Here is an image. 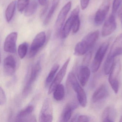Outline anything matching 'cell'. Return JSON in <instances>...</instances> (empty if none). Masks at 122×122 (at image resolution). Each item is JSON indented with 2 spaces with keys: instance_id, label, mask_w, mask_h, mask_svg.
Here are the masks:
<instances>
[{
  "instance_id": "cell-17",
  "label": "cell",
  "mask_w": 122,
  "mask_h": 122,
  "mask_svg": "<svg viewBox=\"0 0 122 122\" xmlns=\"http://www.w3.org/2000/svg\"><path fill=\"white\" fill-rule=\"evenodd\" d=\"M108 95L107 88L104 85H102L94 92L92 97V101L93 103H96L106 98Z\"/></svg>"
},
{
  "instance_id": "cell-19",
  "label": "cell",
  "mask_w": 122,
  "mask_h": 122,
  "mask_svg": "<svg viewBox=\"0 0 122 122\" xmlns=\"http://www.w3.org/2000/svg\"><path fill=\"white\" fill-rule=\"evenodd\" d=\"M76 106L74 104L69 103L67 104L64 109L61 116V121L62 122H69L71 117L72 112Z\"/></svg>"
},
{
  "instance_id": "cell-38",
  "label": "cell",
  "mask_w": 122,
  "mask_h": 122,
  "mask_svg": "<svg viewBox=\"0 0 122 122\" xmlns=\"http://www.w3.org/2000/svg\"><path fill=\"white\" fill-rule=\"evenodd\" d=\"M1 62V57H0V63Z\"/></svg>"
},
{
  "instance_id": "cell-11",
  "label": "cell",
  "mask_w": 122,
  "mask_h": 122,
  "mask_svg": "<svg viewBox=\"0 0 122 122\" xmlns=\"http://www.w3.org/2000/svg\"><path fill=\"white\" fill-rule=\"evenodd\" d=\"M70 58H69L67 59L58 73L56 74V77L54 79L49 89L48 92L49 94H51V93H52L56 86L61 84V82L63 80V78L66 74L67 69L69 63L70 62Z\"/></svg>"
},
{
  "instance_id": "cell-10",
  "label": "cell",
  "mask_w": 122,
  "mask_h": 122,
  "mask_svg": "<svg viewBox=\"0 0 122 122\" xmlns=\"http://www.w3.org/2000/svg\"><path fill=\"white\" fill-rule=\"evenodd\" d=\"M72 3L69 1L61 9L56 19L55 25L56 33L60 34V32L64 24L67 16L71 7Z\"/></svg>"
},
{
  "instance_id": "cell-30",
  "label": "cell",
  "mask_w": 122,
  "mask_h": 122,
  "mask_svg": "<svg viewBox=\"0 0 122 122\" xmlns=\"http://www.w3.org/2000/svg\"><path fill=\"white\" fill-rule=\"evenodd\" d=\"M86 54L83 59L82 65L88 66L92 58V53L91 52H89Z\"/></svg>"
},
{
  "instance_id": "cell-6",
  "label": "cell",
  "mask_w": 122,
  "mask_h": 122,
  "mask_svg": "<svg viewBox=\"0 0 122 122\" xmlns=\"http://www.w3.org/2000/svg\"><path fill=\"white\" fill-rule=\"evenodd\" d=\"M121 69V64L119 60L115 62L113 67L109 73V81L116 94L118 93L119 90V82L118 76L120 73Z\"/></svg>"
},
{
  "instance_id": "cell-28",
  "label": "cell",
  "mask_w": 122,
  "mask_h": 122,
  "mask_svg": "<svg viewBox=\"0 0 122 122\" xmlns=\"http://www.w3.org/2000/svg\"><path fill=\"white\" fill-rule=\"evenodd\" d=\"M80 26V21L79 16H77L72 26V32L76 33L79 31Z\"/></svg>"
},
{
  "instance_id": "cell-2",
  "label": "cell",
  "mask_w": 122,
  "mask_h": 122,
  "mask_svg": "<svg viewBox=\"0 0 122 122\" xmlns=\"http://www.w3.org/2000/svg\"><path fill=\"white\" fill-rule=\"evenodd\" d=\"M122 54V34L117 37L112 44L110 51L105 62L104 66V74H109L114 64L116 57Z\"/></svg>"
},
{
  "instance_id": "cell-22",
  "label": "cell",
  "mask_w": 122,
  "mask_h": 122,
  "mask_svg": "<svg viewBox=\"0 0 122 122\" xmlns=\"http://www.w3.org/2000/svg\"><path fill=\"white\" fill-rule=\"evenodd\" d=\"M60 0H53L51 7L44 21L43 24L44 26L48 25L55 11L58 7Z\"/></svg>"
},
{
  "instance_id": "cell-27",
  "label": "cell",
  "mask_w": 122,
  "mask_h": 122,
  "mask_svg": "<svg viewBox=\"0 0 122 122\" xmlns=\"http://www.w3.org/2000/svg\"><path fill=\"white\" fill-rule=\"evenodd\" d=\"M30 2V0H18L16 6L18 11L22 12L28 6Z\"/></svg>"
},
{
  "instance_id": "cell-9",
  "label": "cell",
  "mask_w": 122,
  "mask_h": 122,
  "mask_svg": "<svg viewBox=\"0 0 122 122\" xmlns=\"http://www.w3.org/2000/svg\"><path fill=\"white\" fill-rule=\"evenodd\" d=\"M40 122H51L53 120V108L52 103L50 99L47 98L44 100L40 115Z\"/></svg>"
},
{
  "instance_id": "cell-35",
  "label": "cell",
  "mask_w": 122,
  "mask_h": 122,
  "mask_svg": "<svg viewBox=\"0 0 122 122\" xmlns=\"http://www.w3.org/2000/svg\"><path fill=\"white\" fill-rule=\"evenodd\" d=\"M45 5H46V6H45L44 9H43V11H42V13H41V16H42L43 15H44V14H45V13H46V10H47V9H48V3L47 2V3H46V4Z\"/></svg>"
},
{
  "instance_id": "cell-26",
  "label": "cell",
  "mask_w": 122,
  "mask_h": 122,
  "mask_svg": "<svg viewBox=\"0 0 122 122\" xmlns=\"http://www.w3.org/2000/svg\"><path fill=\"white\" fill-rule=\"evenodd\" d=\"M28 45L26 42H24L20 44L18 48V53L19 56L21 59L25 57L28 52Z\"/></svg>"
},
{
  "instance_id": "cell-3",
  "label": "cell",
  "mask_w": 122,
  "mask_h": 122,
  "mask_svg": "<svg viewBox=\"0 0 122 122\" xmlns=\"http://www.w3.org/2000/svg\"><path fill=\"white\" fill-rule=\"evenodd\" d=\"M67 82L72 87V89L76 93L77 97L80 104L82 107H85L87 102L86 93L79 84L73 73L69 74L67 77Z\"/></svg>"
},
{
  "instance_id": "cell-7",
  "label": "cell",
  "mask_w": 122,
  "mask_h": 122,
  "mask_svg": "<svg viewBox=\"0 0 122 122\" xmlns=\"http://www.w3.org/2000/svg\"><path fill=\"white\" fill-rule=\"evenodd\" d=\"M109 45V42H106L102 44L96 52L92 64V71L97 72L99 69L102 60L107 51Z\"/></svg>"
},
{
  "instance_id": "cell-21",
  "label": "cell",
  "mask_w": 122,
  "mask_h": 122,
  "mask_svg": "<svg viewBox=\"0 0 122 122\" xmlns=\"http://www.w3.org/2000/svg\"><path fill=\"white\" fill-rule=\"evenodd\" d=\"M16 5V1L13 0L10 3L6 8L5 13L6 19L8 22H10L14 14Z\"/></svg>"
},
{
  "instance_id": "cell-23",
  "label": "cell",
  "mask_w": 122,
  "mask_h": 122,
  "mask_svg": "<svg viewBox=\"0 0 122 122\" xmlns=\"http://www.w3.org/2000/svg\"><path fill=\"white\" fill-rule=\"evenodd\" d=\"M53 92V97L57 101H61L65 96V89L63 85L60 84L56 86Z\"/></svg>"
},
{
  "instance_id": "cell-31",
  "label": "cell",
  "mask_w": 122,
  "mask_h": 122,
  "mask_svg": "<svg viewBox=\"0 0 122 122\" xmlns=\"http://www.w3.org/2000/svg\"><path fill=\"white\" fill-rule=\"evenodd\" d=\"M6 97L5 92L1 87L0 86V105L5 104L6 102Z\"/></svg>"
},
{
  "instance_id": "cell-24",
  "label": "cell",
  "mask_w": 122,
  "mask_h": 122,
  "mask_svg": "<svg viewBox=\"0 0 122 122\" xmlns=\"http://www.w3.org/2000/svg\"><path fill=\"white\" fill-rule=\"evenodd\" d=\"M38 6V3L37 0H31L26 8L24 15L26 16H29L33 15L36 12Z\"/></svg>"
},
{
  "instance_id": "cell-4",
  "label": "cell",
  "mask_w": 122,
  "mask_h": 122,
  "mask_svg": "<svg viewBox=\"0 0 122 122\" xmlns=\"http://www.w3.org/2000/svg\"><path fill=\"white\" fill-rule=\"evenodd\" d=\"M41 70V61L38 60L31 69L29 80L26 83L23 92V95L26 97L28 95L32 89L33 85L38 78Z\"/></svg>"
},
{
  "instance_id": "cell-34",
  "label": "cell",
  "mask_w": 122,
  "mask_h": 122,
  "mask_svg": "<svg viewBox=\"0 0 122 122\" xmlns=\"http://www.w3.org/2000/svg\"><path fill=\"white\" fill-rule=\"evenodd\" d=\"M39 3L41 5H45L47 3V0H38Z\"/></svg>"
},
{
  "instance_id": "cell-16",
  "label": "cell",
  "mask_w": 122,
  "mask_h": 122,
  "mask_svg": "<svg viewBox=\"0 0 122 122\" xmlns=\"http://www.w3.org/2000/svg\"><path fill=\"white\" fill-rule=\"evenodd\" d=\"M109 9L110 5L107 4L97 10L95 14L94 19L95 25L98 26L103 23L105 20Z\"/></svg>"
},
{
  "instance_id": "cell-5",
  "label": "cell",
  "mask_w": 122,
  "mask_h": 122,
  "mask_svg": "<svg viewBox=\"0 0 122 122\" xmlns=\"http://www.w3.org/2000/svg\"><path fill=\"white\" fill-rule=\"evenodd\" d=\"M46 40V35L44 32H41L37 34L33 40L28 54V57H34L39 50L43 46Z\"/></svg>"
},
{
  "instance_id": "cell-33",
  "label": "cell",
  "mask_w": 122,
  "mask_h": 122,
  "mask_svg": "<svg viewBox=\"0 0 122 122\" xmlns=\"http://www.w3.org/2000/svg\"><path fill=\"white\" fill-rule=\"evenodd\" d=\"M90 0H80L81 8L82 10H84L88 6Z\"/></svg>"
},
{
  "instance_id": "cell-1",
  "label": "cell",
  "mask_w": 122,
  "mask_h": 122,
  "mask_svg": "<svg viewBox=\"0 0 122 122\" xmlns=\"http://www.w3.org/2000/svg\"><path fill=\"white\" fill-rule=\"evenodd\" d=\"M99 36V31L96 30L90 32L85 36L82 40L77 44L74 49V54L77 56H81L87 53L92 48Z\"/></svg>"
},
{
  "instance_id": "cell-13",
  "label": "cell",
  "mask_w": 122,
  "mask_h": 122,
  "mask_svg": "<svg viewBox=\"0 0 122 122\" xmlns=\"http://www.w3.org/2000/svg\"><path fill=\"white\" fill-rule=\"evenodd\" d=\"M117 27L116 19L114 14H111L105 22L102 30V36L107 37L112 34Z\"/></svg>"
},
{
  "instance_id": "cell-25",
  "label": "cell",
  "mask_w": 122,
  "mask_h": 122,
  "mask_svg": "<svg viewBox=\"0 0 122 122\" xmlns=\"http://www.w3.org/2000/svg\"><path fill=\"white\" fill-rule=\"evenodd\" d=\"M59 64H55L53 67L48 75L46 81V86L48 87L50 84H51L54 79V77L59 68Z\"/></svg>"
},
{
  "instance_id": "cell-12",
  "label": "cell",
  "mask_w": 122,
  "mask_h": 122,
  "mask_svg": "<svg viewBox=\"0 0 122 122\" xmlns=\"http://www.w3.org/2000/svg\"><path fill=\"white\" fill-rule=\"evenodd\" d=\"M17 37L18 33L16 32H12L6 37L4 46V48L5 52L11 53H15Z\"/></svg>"
},
{
  "instance_id": "cell-37",
  "label": "cell",
  "mask_w": 122,
  "mask_h": 122,
  "mask_svg": "<svg viewBox=\"0 0 122 122\" xmlns=\"http://www.w3.org/2000/svg\"><path fill=\"white\" fill-rule=\"evenodd\" d=\"M119 122H122V116H121V117H120V120Z\"/></svg>"
},
{
  "instance_id": "cell-36",
  "label": "cell",
  "mask_w": 122,
  "mask_h": 122,
  "mask_svg": "<svg viewBox=\"0 0 122 122\" xmlns=\"http://www.w3.org/2000/svg\"><path fill=\"white\" fill-rule=\"evenodd\" d=\"M119 16L120 19H122V7L120 10L119 12Z\"/></svg>"
},
{
  "instance_id": "cell-15",
  "label": "cell",
  "mask_w": 122,
  "mask_h": 122,
  "mask_svg": "<svg viewBox=\"0 0 122 122\" xmlns=\"http://www.w3.org/2000/svg\"><path fill=\"white\" fill-rule=\"evenodd\" d=\"M91 74L90 69L87 66L82 65L79 69L77 77L80 85L84 86L88 82Z\"/></svg>"
},
{
  "instance_id": "cell-20",
  "label": "cell",
  "mask_w": 122,
  "mask_h": 122,
  "mask_svg": "<svg viewBox=\"0 0 122 122\" xmlns=\"http://www.w3.org/2000/svg\"><path fill=\"white\" fill-rule=\"evenodd\" d=\"M34 107L32 105L28 106L21 111L16 117L17 122H25L26 119L33 112Z\"/></svg>"
},
{
  "instance_id": "cell-18",
  "label": "cell",
  "mask_w": 122,
  "mask_h": 122,
  "mask_svg": "<svg viewBox=\"0 0 122 122\" xmlns=\"http://www.w3.org/2000/svg\"><path fill=\"white\" fill-rule=\"evenodd\" d=\"M116 112L112 106L107 107L103 111L101 117L102 122H114L115 120Z\"/></svg>"
},
{
  "instance_id": "cell-8",
  "label": "cell",
  "mask_w": 122,
  "mask_h": 122,
  "mask_svg": "<svg viewBox=\"0 0 122 122\" xmlns=\"http://www.w3.org/2000/svg\"><path fill=\"white\" fill-rule=\"evenodd\" d=\"M80 8L79 6H77L72 11L69 18L65 22L60 33L61 38L62 39L66 38L69 36L75 20L79 16Z\"/></svg>"
},
{
  "instance_id": "cell-29",
  "label": "cell",
  "mask_w": 122,
  "mask_h": 122,
  "mask_svg": "<svg viewBox=\"0 0 122 122\" xmlns=\"http://www.w3.org/2000/svg\"><path fill=\"white\" fill-rule=\"evenodd\" d=\"M122 0H114L112 6V13L113 14L117 13L120 6Z\"/></svg>"
},
{
  "instance_id": "cell-14",
  "label": "cell",
  "mask_w": 122,
  "mask_h": 122,
  "mask_svg": "<svg viewBox=\"0 0 122 122\" xmlns=\"http://www.w3.org/2000/svg\"><path fill=\"white\" fill-rule=\"evenodd\" d=\"M16 61L11 55L6 57L4 61V71L7 75L11 76L15 73L16 69Z\"/></svg>"
},
{
  "instance_id": "cell-32",
  "label": "cell",
  "mask_w": 122,
  "mask_h": 122,
  "mask_svg": "<svg viewBox=\"0 0 122 122\" xmlns=\"http://www.w3.org/2000/svg\"><path fill=\"white\" fill-rule=\"evenodd\" d=\"M77 121L78 122H89L90 121L89 117L86 115H80L77 118Z\"/></svg>"
}]
</instances>
